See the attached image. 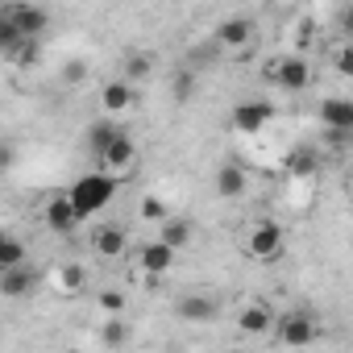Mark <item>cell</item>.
Instances as JSON below:
<instances>
[{"instance_id": "obj_1", "label": "cell", "mask_w": 353, "mask_h": 353, "mask_svg": "<svg viewBox=\"0 0 353 353\" xmlns=\"http://www.w3.org/2000/svg\"><path fill=\"white\" fill-rule=\"evenodd\" d=\"M63 196L71 200V208H75V216L83 225L88 216L104 212L117 200V179H112V174H104V170H88V174H79V179L71 183V192H63Z\"/></svg>"}, {"instance_id": "obj_2", "label": "cell", "mask_w": 353, "mask_h": 353, "mask_svg": "<svg viewBox=\"0 0 353 353\" xmlns=\"http://www.w3.org/2000/svg\"><path fill=\"white\" fill-rule=\"evenodd\" d=\"M283 245H287V233L279 221H254L245 229V241H241L245 258H254V262H274L283 254Z\"/></svg>"}, {"instance_id": "obj_3", "label": "cell", "mask_w": 353, "mask_h": 353, "mask_svg": "<svg viewBox=\"0 0 353 353\" xmlns=\"http://www.w3.org/2000/svg\"><path fill=\"white\" fill-rule=\"evenodd\" d=\"M96 158H100L104 174H112V179H125V174H133V166H137V141L121 129V133H117V137H112Z\"/></svg>"}, {"instance_id": "obj_4", "label": "cell", "mask_w": 353, "mask_h": 353, "mask_svg": "<svg viewBox=\"0 0 353 353\" xmlns=\"http://www.w3.org/2000/svg\"><path fill=\"white\" fill-rule=\"evenodd\" d=\"M270 332H274L287 349H303V345H312V341L320 336V328H316V320H312L307 312H287V316H279V320L270 324Z\"/></svg>"}, {"instance_id": "obj_5", "label": "cell", "mask_w": 353, "mask_h": 353, "mask_svg": "<svg viewBox=\"0 0 353 353\" xmlns=\"http://www.w3.org/2000/svg\"><path fill=\"white\" fill-rule=\"evenodd\" d=\"M0 17L13 26V34H17V38H30V42L50 26V13H46V9H38V5H13L9 13H0Z\"/></svg>"}, {"instance_id": "obj_6", "label": "cell", "mask_w": 353, "mask_h": 353, "mask_svg": "<svg viewBox=\"0 0 353 353\" xmlns=\"http://www.w3.org/2000/svg\"><path fill=\"white\" fill-rule=\"evenodd\" d=\"M270 117H274V104L270 100H241L237 108H233V129L237 133H262L266 125H270Z\"/></svg>"}, {"instance_id": "obj_7", "label": "cell", "mask_w": 353, "mask_h": 353, "mask_svg": "<svg viewBox=\"0 0 353 353\" xmlns=\"http://www.w3.org/2000/svg\"><path fill=\"white\" fill-rule=\"evenodd\" d=\"M274 79H279L283 92H307V83H312V67H307L303 54H287V59L274 63Z\"/></svg>"}, {"instance_id": "obj_8", "label": "cell", "mask_w": 353, "mask_h": 353, "mask_svg": "<svg viewBox=\"0 0 353 353\" xmlns=\"http://www.w3.org/2000/svg\"><path fill=\"white\" fill-rule=\"evenodd\" d=\"M125 250H129V237H125L121 225H100V229L92 233V254H96L100 262H121Z\"/></svg>"}, {"instance_id": "obj_9", "label": "cell", "mask_w": 353, "mask_h": 353, "mask_svg": "<svg viewBox=\"0 0 353 353\" xmlns=\"http://www.w3.org/2000/svg\"><path fill=\"white\" fill-rule=\"evenodd\" d=\"M320 125L328 133H349L353 129V100L349 96H328L320 100Z\"/></svg>"}, {"instance_id": "obj_10", "label": "cell", "mask_w": 353, "mask_h": 353, "mask_svg": "<svg viewBox=\"0 0 353 353\" xmlns=\"http://www.w3.org/2000/svg\"><path fill=\"white\" fill-rule=\"evenodd\" d=\"M212 42H216V50H245V46L254 42V26H250L245 17H229V21L216 26Z\"/></svg>"}, {"instance_id": "obj_11", "label": "cell", "mask_w": 353, "mask_h": 353, "mask_svg": "<svg viewBox=\"0 0 353 353\" xmlns=\"http://www.w3.org/2000/svg\"><path fill=\"white\" fill-rule=\"evenodd\" d=\"M133 100H137V92H133V83H125V79H108V83L100 88V108H104L108 121L121 117V112H129Z\"/></svg>"}, {"instance_id": "obj_12", "label": "cell", "mask_w": 353, "mask_h": 353, "mask_svg": "<svg viewBox=\"0 0 353 353\" xmlns=\"http://www.w3.org/2000/svg\"><path fill=\"white\" fill-rule=\"evenodd\" d=\"M46 283L59 291V295H79L83 287H88V270L79 266V262H59V266H50V274H46Z\"/></svg>"}, {"instance_id": "obj_13", "label": "cell", "mask_w": 353, "mask_h": 353, "mask_svg": "<svg viewBox=\"0 0 353 353\" xmlns=\"http://www.w3.org/2000/svg\"><path fill=\"white\" fill-rule=\"evenodd\" d=\"M46 229L50 233H59V237H71L75 229H79V216H75V208H71V200L67 196H54L50 204H46Z\"/></svg>"}, {"instance_id": "obj_14", "label": "cell", "mask_w": 353, "mask_h": 353, "mask_svg": "<svg viewBox=\"0 0 353 353\" xmlns=\"http://www.w3.org/2000/svg\"><path fill=\"white\" fill-rule=\"evenodd\" d=\"M137 266H141V274H145V279H162V274L174 266V250H166L162 241H150V245H141Z\"/></svg>"}, {"instance_id": "obj_15", "label": "cell", "mask_w": 353, "mask_h": 353, "mask_svg": "<svg viewBox=\"0 0 353 353\" xmlns=\"http://www.w3.org/2000/svg\"><path fill=\"white\" fill-rule=\"evenodd\" d=\"M270 324H274V316L262 299H254L237 312V332H245V336H262V332H270Z\"/></svg>"}, {"instance_id": "obj_16", "label": "cell", "mask_w": 353, "mask_h": 353, "mask_svg": "<svg viewBox=\"0 0 353 353\" xmlns=\"http://www.w3.org/2000/svg\"><path fill=\"white\" fill-rule=\"evenodd\" d=\"M34 283H38L34 266H17V270H5V274H0V295H5V299H26V295L34 291Z\"/></svg>"}, {"instance_id": "obj_17", "label": "cell", "mask_w": 353, "mask_h": 353, "mask_svg": "<svg viewBox=\"0 0 353 353\" xmlns=\"http://www.w3.org/2000/svg\"><path fill=\"white\" fill-rule=\"evenodd\" d=\"M174 316L188 320V324H204V320L216 316V299H208V295H183L179 303H174Z\"/></svg>"}, {"instance_id": "obj_18", "label": "cell", "mask_w": 353, "mask_h": 353, "mask_svg": "<svg viewBox=\"0 0 353 353\" xmlns=\"http://www.w3.org/2000/svg\"><path fill=\"white\" fill-rule=\"evenodd\" d=\"M154 241H162L166 250L179 254V250H188V245H192V225H188L183 216H170V221H162V225H158V237H154Z\"/></svg>"}, {"instance_id": "obj_19", "label": "cell", "mask_w": 353, "mask_h": 353, "mask_svg": "<svg viewBox=\"0 0 353 353\" xmlns=\"http://www.w3.org/2000/svg\"><path fill=\"white\" fill-rule=\"evenodd\" d=\"M216 192H221V200H237V196L245 192V170H241L237 162H225V166L216 170Z\"/></svg>"}, {"instance_id": "obj_20", "label": "cell", "mask_w": 353, "mask_h": 353, "mask_svg": "<svg viewBox=\"0 0 353 353\" xmlns=\"http://www.w3.org/2000/svg\"><path fill=\"white\" fill-rule=\"evenodd\" d=\"M316 166H320L316 150H291V154L283 158V170L291 174V179H307V174H316Z\"/></svg>"}, {"instance_id": "obj_21", "label": "cell", "mask_w": 353, "mask_h": 353, "mask_svg": "<svg viewBox=\"0 0 353 353\" xmlns=\"http://www.w3.org/2000/svg\"><path fill=\"white\" fill-rule=\"evenodd\" d=\"M17 266H30V250H26V241H17L13 233L0 241V274L5 270H17Z\"/></svg>"}, {"instance_id": "obj_22", "label": "cell", "mask_w": 353, "mask_h": 353, "mask_svg": "<svg viewBox=\"0 0 353 353\" xmlns=\"http://www.w3.org/2000/svg\"><path fill=\"white\" fill-rule=\"evenodd\" d=\"M100 341H104L108 349H121V345H129V341H133V328H129V320H125V316H108V320L100 324Z\"/></svg>"}, {"instance_id": "obj_23", "label": "cell", "mask_w": 353, "mask_h": 353, "mask_svg": "<svg viewBox=\"0 0 353 353\" xmlns=\"http://www.w3.org/2000/svg\"><path fill=\"white\" fill-rule=\"evenodd\" d=\"M117 133H121V125H117V121H108V117H104V121H96V125L88 129V145H92V154H100Z\"/></svg>"}, {"instance_id": "obj_24", "label": "cell", "mask_w": 353, "mask_h": 353, "mask_svg": "<svg viewBox=\"0 0 353 353\" xmlns=\"http://www.w3.org/2000/svg\"><path fill=\"white\" fill-rule=\"evenodd\" d=\"M137 216H141L145 225H154V229H158L162 221H170V208H166V200H162V196H145V200H141V208H137Z\"/></svg>"}, {"instance_id": "obj_25", "label": "cell", "mask_w": 353, "mask_h": 353, "mask_svg": "<svg viewBox=\"0 0 353 353\" xmlns=\"http://www.w3.org/2000/svg\"><path fill=\"white\" fill-rule=\"evenodd\" d=\"M192 92H196V71L192 67H179V71H174V79H170V96L179 100V104H188Z\"/></svg>"}, {"instance_id": "obj_26", "label": "cell", "mask_w": 353, "mask_h": 353, "mask_svg": "<svg viewBox=\"0 0 353 353\" xmlns=\"http://www.w3.org/2000/svg\"><path fill=\"white\" fill-rule=\"evenodd\" d=\"M96 303H100L108 316H125V303H129V299H125V291L108 287V291H100V295H96Z\"/></svg>"}, {"instance_id": "obj_27", "label": "cell", "mask_w": 353, "mask_h": 353, "mask_svg": "<svg viewBox=\"0 0 353 353\" xmlns=\"http://www.w3.org/2000/svg\"><path fill=\"white\" fill-rule=\"evenodd\" d=\"M150 67H154V54H129V63H125V83L150 75Z\"/></svg>"}, {"instance_id": "obj_28", "label": "cell", "mask_w": 353, "mask_h": 353, "mask_svg": "<svg viewBox=\"0 0 353 353\" xmlns=\"http://www.w3.org/2000/svg\"><path fill=\"white\" fill-rule=\"evenodd\" d=\"M332 63H336V71H341V75H353V46H341Z\"/></svg>"}, {"instance_id": "obj_29", "label": "cell", "mask_w": 353, "mask_h": 353, "mask_svg": "<svg viewBox=\"0 0 353 353\" xmlns=\"http://www.w3.org/2000/svg\"><path fill=\"white\" fill-rule=\"evenodd\" d=\"M13 162H17V150H13L9 141H0V174L13 170Z\"/></svg>"}, {"instance_id": "obj_30", "label": "cell", "mask_w": 353, "mask_h": 353, "mask_svg": "<svg viewBox=\"0 0 353 353\" xmlns=\"http://www.w3.org/2000/svg\"><path fill=\"white\" fill-rule=\"evenodd\" d=\"M67 79H83V63H71L67 67Z\"/></svg>"}, {"instance_id": "obj_31", "label": "cell", "mask_w": 353, "mask_h": 353, "mask_svg": "<svg viewBox=\"0 0 353 353\" xmlns=\"http://www.w3.org/2000/svg\"><path fill=\"white\" fill-rule=\"evenodd\" d=\"M5 237H9V229H0V241H5Z\"/></svg>"}]
</instances>
